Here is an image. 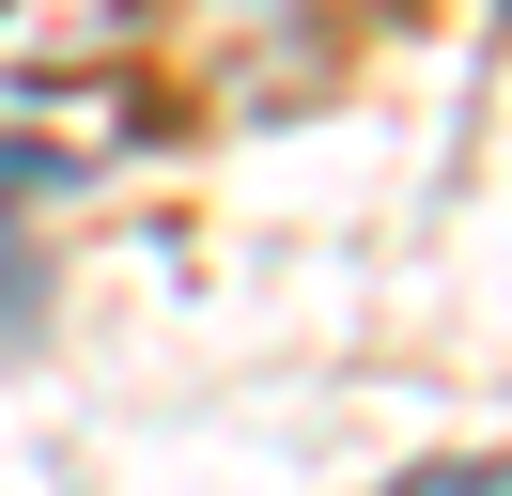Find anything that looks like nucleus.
Listing matches in <instances>:
<instances>
[{
	"label": "nucleus",
	"mask_w": 512,
	"mask_h": 496,
	"mask_svg": "<svg viewBox=\"0 0 512 496\" xmlns=\"http://www.w3.org/2000/svg\"><path fill=\"white\" fill-rule=\"evenodd\" d=\"M156 0H0V93H78L109 62H140Z\"/></svg>",
	"instance_id": "obj_1"
},
{
	"label": "nucleus",
	"mask_w": 512,
	"mask_h": 496,
	"mask_svg": "<svg viewBox=\"0 0 512 496\" xmlns=\"http://www.w3.org/2000/svg\"><path fill=\"white\" fill-rule=\"evenodd\" d=\"M404 496H497V465H435V481H404Z\"/></svg>",
	"instance_id": "obj_2"
}]
</instances>
